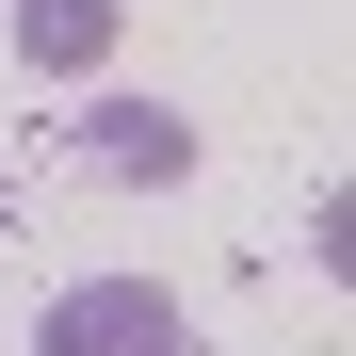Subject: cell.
<instances>
[{
    "instance_id": "cell-1",
    "label": "cell",
    "mask_w": 356,
    "mask_h": 356,
    "mask_svg": "<svg viewBox=\"0 0 356 356\" xmlns=\"http://www.w3.org/2000/svg\"><path fill=\"white\" fill-rule=\"evenodd\" d=\"M33 356H195V324H178L162 275H81V291H49Z\"/></svg>"
},
{
    "instance_id": "cell-2",
    "label": "cell",
    "mask_w": 356,
    "mask_h": 356,
    "mask_svg": "<svg viewBox=\"0 0 356 356\" xmlns=\"http://www.w3.org/2000/svg\"><path fill=\"white\" fill-rule=\"evenodd\" d=\"M81 162L113 195H178V178H195V130H178L162 97H81Z\"/></svg>"
},
{
    "instance_id": "cell-3",
    "label": "cell",
    "mask_w": 356,
    "mask_h": 356,
    "mask_svg": "<svg viewBox=\"0 0 356 356\" xmlns=\"http://www.w3.org/2000/svg\"><path fill=\"white\" fill-rule=\"evenodd\" d=\"M113 33H130V0H17L33 81H97V65H113Z\"/></svg>"
}]
</instances>
